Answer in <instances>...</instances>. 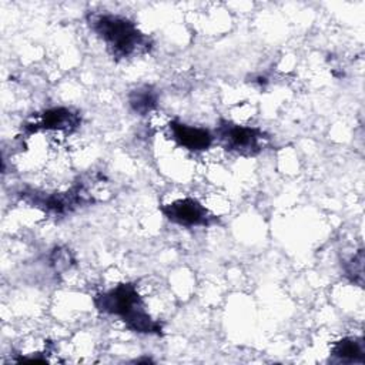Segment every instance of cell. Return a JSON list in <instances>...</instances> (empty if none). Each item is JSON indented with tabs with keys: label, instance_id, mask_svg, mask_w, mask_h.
<instances>
[{
	"label": "cell",
	"instance_id": "cell-1",
	"mask_svg": "<svg viewBox=\"0 0 365 365\" xmlns=\"http://www.w3.org/2000/svg\"><path fill=\"white\" fill-rule=\"evenodd\" d=\"M96 308L108 315L123 319L125 327L140 334H161L163 327L153 319L144 308L137 287L133 282H123L98 294L94 298Z\"/></svg>",
	"mask_w": 365,
	"mask_h": 365
},
{
	"label": "cell",
	"instance_id": "cell-2",
	"mask_svg": "<svg viewBox=\"0 0 365 365\" xmlns=\"http://www.w3.org/2000/svg\"><path fill=\"white\" fill-rule=\"evenodd\" d=\"M88 24L117 58L131 57L150 48L148 37L144 36L131 20L123 16L91 13L88 16Z\"/></svg>",
	"mask_w": 365,
	"mask_h": 365
},
{
	"label": "cell",
	"instance_id": "cell-3",
	"mask_svg": "<svg viewBox=\"0 0 365 365\" xmlns=\"http://www.w3.org/2000/svg\"><path fill=\"white\" fill-rule=\"evenodd\" d=\"M217 137L225 150L241 155H255L262 150L265 133L255 127H245L232 121L221 120L217 127Z\"/></svg>",
	"mask_w": 365,
	"mask_h": 365
},
{
	"label": "cell",
	"instance_id": "cell-4",
	"mask_svg": "<svg viewBox=\"0 0 365 365\" xmlns=\"http://www.w3.org/2000/svg\"><path fill=\"white\" fill-rule=\"evenodd\" d=\"M160 210L168 221L182 227L210 225L215 221V217L195 198L175 200Z\"/></svg>",
	"mask_w": 365,
	"mask_h": 365
},
{
	"label": "cell",
	"instance_id": "cell-5",
	"mask_svg": "<svg viewBox=\"0 0 365 365\" xmlns=\"http://www.w3.org/2000/svg\"><path fill=\"white\" fill-rule=\"evenodd\" d=\"M168 128H170V134H171L173 140L178 145H181L190 151H195V153L205 151L214 143V134L207 128L188 125V124H184V123L175 121V120L170 121Z\"/></svg>",
	"mask_w": 365,
	"mask_h": 365
},
{
	"label": "cell",
	"instance_id": "cell-6",
	"mask_svg": "<svg viewBox=\"0 0 365 365\" xmlns=\"http://www.w3.org/2000/svg\"><path fill=\"white\" fill-rule=\"evenodd\" d=\"M80 124V115L66 107H53L43 114L36 123L27 124L26 128L29 133H36L38 130L50 131H71Z\"/></svg>",
	"mask_w": 365,
	"mask_h": 365
},
{
	"label": "cell",
	"instance_id": "cell-7",
	"mask_svg": "<svg viewBox=\"0 0 365 365\" xmlns=\"http://www.w3.org/2000/svg\"><path fill=\"white\" fill-rule=\"evenodd\" d=\"M331 354L342 362H364V341L361 338H342L332 346Z\"/></svg>",
	"mask_w": 365,
	"mask_h": 365
},
{
	"label": "cell",
	"instance_id": "cell-8",
	"mask_svg": "<svg viewBox=\"0 0 365 365\" xmlns=\"http://www.w3.org/2000/svg\"><path fill=\"white\" fill-rule=\"evenodd\" d=\"M131 110L140 115H145L157 107V91L151 86H141L128 96Z\"/></svg>",
	"mask_w": 365,
	"mask_h": 365
}]
</instances>
